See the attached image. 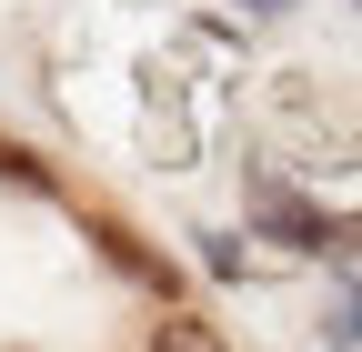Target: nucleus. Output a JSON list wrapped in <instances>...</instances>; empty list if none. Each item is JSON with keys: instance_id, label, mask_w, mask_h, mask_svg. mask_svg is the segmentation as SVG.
Returning a JSON list of instances; mask_svg holds the SVG:
<instances>
[{"instance_id": "nucleus-5", "label": "nucleus", "mask_w": 362, "mask_h": 352, "mask_svg": "<svg viewBox=\"0 0 362 352\" xmlns=\"http://www.w3.org/2000/svg\"><path fill=\"white\" fill-rule=\"evenodd\" d=\"M242 11H252V20H282V11H302V0H242Z\"/></svg>"}, {"instance_id": "nucleus-3", "label": "nucleus", "mask_w": 362, "mask_h": 352, "mask_svg": "<svg viewBox=\"0 0 362 352\" xmlns=\"http://www.w3.org/2000/svg\"><path fill=\"white\" fill-rule=\"evenodd\" d=\"M101 252L121 262V272H131V282H171V262H151V252H141V242H131L121 222H101Z\"/></svg>"}, {"instance_id": "nucleus-1", "label": "nucleus", "mask_w": 362, "mask_h": 352, "mask_svg": "<svg viewBox=\"0 0 362 352\" xmlns=\"http://www.w3.org/2000/svg\"><path fill=\"white\" fill-rule=\"evenodd\" d=\"M242 201H252V232L292 242V252H362V222H332V211H312L282 171H242Z\"/></svg>"}, {"instance_id": "nucleus-2", "label": "nucleus", "mask_w": 362, "mask_h": 352, "mask_svg": "<svg viewBox=\"0 0 362 352\" xmlns=\"http://www.w3.org/2000/svg\"><path fill=\"white\" fill-rule=\"evenodd\" d=\"M151 352H232L202 312H161V332H151Z\"/></svg>"}, {"instance_id": "nucleus-4", "label": "nucleus", "mask_w": 362, "mask_h": 352, "mask_svg": "<svg viewBox=\"0 0 362 352\" xmlns=\"http://www.w3.org/2000/svg\"><path fill=\"white\" fill-rule=\"evenodd\" d=\"M322 342H332V352H362V282H342V302H332Z\"/></svg>"}]
</instances>
